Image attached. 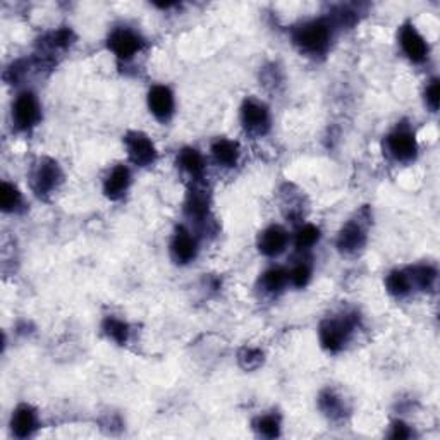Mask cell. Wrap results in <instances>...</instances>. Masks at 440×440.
Returning <instances> with one entry per match:
<instances>
[{
	"label": "cell",
	"instance_id": "obj_7",
	"mask_svg": "<svg viewBox=\"0 0 440 440\" xmlns=\"http://www.w3.org/2000/svg\"><path fill=\"white\" fill-rule=\"evenodd\" d=\"M387 148H389L392 157L397 158V160H411V158H415L418 150L415 135L406 131V129H397L387 138Z\"/></svg>",
	"mask_w": 440,
	"mask_h": 440
},
{
	"label": "cell",
	"instance_id": "obj_14",
	"mask_svg": "<svg viewBox=\"0 0 440 440\" xmlns=\"http://www.w3.org/2000/svg\"><path fill=\"white\" fill-rule=\"evenodd\" d=\"M365 243H367V234H365V227L360 222L358 224L356 222H349L337 238L339 250L344 251V253H354V251L361 250Z\"/></svg>",
	"mask_w": 440,
	"mask_h": 440
},
{
	"label": "cell",
	"instance_id": "obj_20",
	"mask_svg": "<svg viewBox=\"0 0 440 440\" xmlns=\"http://www.w3.org/2000/svg\"><path fill=\"white\" fill-rule=\"evenodd\" d=\"M435 279H437V272L430 265H418V267L411 270V275H409V280H413L423 291L432 289L435 284Z\"/></svg>",
	"mask_w": 440,
	"mask_h": 440
},
{
	"label": "cell",
	"instance_id": "obj_16",
	"mask_svg": "<svg viewBox=\"0 0 440 440\" xmlns=\"http://www.w3.org/2000/svg\"><path fill=\"white\" fill-rule=\"evenodd\" d=\"M212 153L220 165L234 167L239 158V146L231 139H217L212 145Z\"/></svg>",
	"mask_w": 440,
	"mask_h": 440
},
{
	"label": "cell",
	"instance_id": "obj_19",
	"mask_svg": "<svg viewBox=\"0 0 440 440\" xmlns=\"http://www.w3.org/2000/svg\"><path fill=\"white\" fill-rule=\"evenodd\" d=\"M103 331H105V334L117 344L128 342L129 327L126 321L119 320V318H114V317L107 318V320L103 321Z\"/></svg>",
	"mask_w": 440,
	"mask_h": 440
},
{
	"label": "cell",
	"instance_id": "obj_26",
	"mask_svg": "<svg viewBox=\"0 0 440 440\" xmlns=\"http://www.w3.org/2000/svg\"><path fill=\"white\" fill-rule=\"evenodd\" d=\"M239 365H241L243 370L246 372H251V370H257L264 363V353L260 349H251V347H245V349L239 351Z\"/></svg>",
	"mask_w": 440,
	"mask_h": 440
},
{
	"label": "cell",
	"instance_id": "obj_17",
	"mask_svg": "<svg viewBox=\"0 0 440 440\" xmlns=\"http://www.w3.org/2000/svg\"><path fill=\"white\" fill-rule=\"evenodd\" d=\"M177 164L181 165V169H184L188 174L199 179L205 172V160H203L202 153L195 148H184L181 150L179 157H177Z\"/></svg>",
	"mask_w": 440,
	"mask_h": 440
},
{
	"label": "cell",
	"instance_id": "obj_2",
	"mask_svg": "<svg viewBox=\"0 0 440 440\" xmlns=\"http://www.w3.org/2000/svg\"><path fill=\"white\" fill-rule=\"evenodd\" d=\"M351 328H353V321L349 318H341V320H328L321 321L320 325V342L331 353H337L341 351L344 342L347 341Z\"/></svg>",
	"mask_w": 440,
	"mask_h": 440
},
{
	"label": "cell",
	"instance_id": "obj_6",
	"mask_svg": "<svg viewBox=\"0 0 440 440\" xmlns=\"http://www.w3.org/2000/svg\"><path fill=\"white\" fill-rule=\"evenodd\" d=\"M109 49L119 59L128 61L143 49V40L131 29L119 28L109 36Z\"/></svg>",
	"mask_w": 440,
	"mask_h": 440
},
{
	"label": "cell",
	"instance_id": "obj_12",
	"mask_svg": "<svg viewBox=\"0 0 440 440\" xmlns=\"http://www.w3.org/2000/svg\"><path fill=\"white\" fill-rule=\"evenodd\" d=\"M171 253L177 264H188L196 257L195 238L184 227H179L176 231L171 245Z\"/></svg>",
	"mask_w": 440,
	"mask_h": 440
},
{
	"label": "cell",
	"instance_id": "obj_22",
	"mask_svg": "<svg viewBox=\"0 0 440 440\" xmlns=\"http://www.w3.org/2000/svg\"><path fill=\"white\" fill-rule=\"evenodd\" d=\"M21 205V193L16 186L9 183H2L0 186V206L3 212H13Z\"/></svg>",
	"mask_w": 440,
	"mask_h": 440
},
{
	"label": "cell",
	"instance_id": "obj_29",
	"mask_svg": "<svg viewBox=\"0 0 440 440\" xmlns=\"http://www.w3.org/2000/svg\"><path fill=\"white\" fill-rule=\"evenodd\" d=\"M291 282L296 287H305L306 284L310 282V277H312V268L308 267L306 264H299L298 267L293 268L291 272Z\"/></svg>",
	"mask_w": 440,
	"mask_h": 440
},
{
	"label": "cell",
	"instance_id": "obj_10",
	"mask_svg": "<svg viewBox=\"0 0 440 440\" xmlns=\"http://www.w3.org/2000/svg\"><path fill=\"white\" fill-rule=\"evenodd\" d=\"M148 107L158 121H169L174 112V97L167 86H153L148 93Z\"/></svg>",
	"mask_w": 440,
	"mask_h": 440
},
{
	"label": "cell",
	"instance_id": "obj_3",
	"mask_svg": "<svg viewBox=\"0 0 440 440\" xmlns=\"http://www.w3.org/2000/svg\"><path fill=\"white\" fill-rule=\"evenodd\" d=\"M126 148H128L129 158L132 164L139 165V167H146V165L153 164L157 158V150L151 139L148 138L145 132L131 131L126 135L124 138Z\"/></svg>",
	"mask_w": 440,
	"mask_h": 440
},
{
	"label": "cell",
	"instance_id": "obj_23",
	"mask_svg": "<svg viewBox=\"0 0 440 440\" xmlns=\"http://www.w3.org/2000/svg\"><path fill=\"white\" fill-rule=\"evenodd\" d=\"M320 239V229L315 227L312 224H306L296 232V239H294V245L298 250H308L312 248L315 243Z\"/></svg>",
	"mask_w": 440,
	"mask_h": 440
},
{
	"label": "cell",
	"instance_id": "obj_25",
	"mask_svg": "<svg viewBox=\"0 0 440 440\" xmlns=\"http://www.w3.org/2000/svg\"><path fill=\"white\" fill-rule=\"evenodd\" d=\"M255 427H257L258 434L264 435V437H267V439H275V437H279V434H280L279 418L273 415L258 418Z\"/></svg>",
	"mask_w": 440,
	"mask_h": 440
},
{
	"label": "cell",
	"instance_id": "obj_27",
	"mask_svg": "<svg viewBox=\"0 0 440 440\" xmlns=\"http://www.w3.org/2000/svg\"><path fill=\"white\" fill-rule=\"evenodd\" d=\"M318 406H320L321 411L325 413L327 416H341L342 415V402L341 399L335 397L332 392H324V394L320 395V399H318Z\"/></svg>",
	"mask_w": 440,
	"mask_h": 440
},
{
	"label": "cell",
	"instance_id": "obj_13",
	"mask_svg": "<svg viewBox=\"0 0 440 440\" xmlns=\"http://www.w3.org/2000/svg\"><path fill=\"white\" fill-rule=\"evenodd\" d=\"M129 183H131V174L124 165H117L112 172L107 176L103 183V193L109 199H121L128 191Z\"/></svg>",
	"mask_w": 440,
	"mask_h": 440
},
{
	"label": "cell",
	"instance_id": "obj_1",
	"mask_svg": "<svg viewBox=\"0 0 440 440\" xmlns=\"http://www.w3.org/2000/svg\"><path fill=\"white\" fill-rule=\"evenodd\" d=\"M293 40L299 49L308 54H324L331 43V26L321 20L310 21L294 29Z\"/></svg>",
	"mask_w": 440,
	"mask_h": 440
},
{
	"label": "cell",
	"instance_id": "obj_15",
	"mask_svg": "<svg viewBox=\"0 0 440 440\" xmlns=\"http://www.w3.org/2000/svg\"><path fill=\"white\" fill-rule=\"evenodd\" d=\"M10 427H13V434L16 435V437H29L36 428L35 409L28 404L17 406L16 411H14L13 415V420H10Z\"/></svg>",
	"mask_w": 440,
	"mask_h": 440
},
{
	"label": "cell",
	"instance_id": "obj_28",
	"mask_svg": "<svg viewBox=\"0 0 440 440\" xmlns=\"http://www.w3.org/2000/svg\"><path fill=\"white\" fill-rule=\"evenodd\" d=\"M73 38L74 35L69 28L57 29L49 36V47L50 49H66V47L71 45Z\"/></svg>",
	"mask_w": 440,
	"mask_h": 440
},
{
	"label": "cell",
	"instance_id": "obj_5",
	"mask_svg": "<svg viewBox=\"0 0 440 440\" xmlns=\"http://www.w3.org/2000/svg\"><path fill=\"white\" fill-rule=\"evenodd\" d=\"M61 177L62 174L57 162L50 160V158H43V160L36 165L35 172H33V190L36 191L38 196L49 195L50 191L57 186Z\"/></svg>",
	"mask_w": 440,
	"mask_h": 440
},
{
	"label": "cell",
	"instance_id": "obj_18",
	"mask_svg": "<svg viewBox=\"0 0 440 440\" xmlns=\"http://www.w3.org/2000/svg\"><path fill=\"white\" fill-rule=\"evenodd\" d=\"M186 213L191 219H203L208 213V195L202 190L190 191L186 199Z\"/></svg>",
	"mask_w": 440,
	"mask_h": 440
},
{
	"label": "cell",
	"instance_id": "obj_31",
	"mask_svg": "<svg viewBox=\"0 0 440 440\" xmlns=\"http://www.w3.org/2000/svg\"><path fill=\"white\" fill-rule=\"evenodd\" d=\"M411 435L409 428L406 427L402 421H395L392 423V432H390V439H408Z\"/></svg>",
	"mask_w": 440,
	"mask_h": 440
},
{
	"label": "cell",
	"instance_id": "obj_24",
	"mask_svg": "<svg viewBox=\"0 0 440 440\" xmlns=\"http://www.w3.org/2000/svg\"><path fill=\"white\" fill-rule=\"evenodd\" d=\"M287 273L282 268H270L264 273L261 277V286L265 287V291L268 293H277V291L282 289L286 286Z\"/></svg>",
	"mask_w": 440,
	"mask_h": 440
},
{
	"label": "cell",
	"instance_id": "obj_21",
	"mask_svg": "<svg viewBox=\"0 0 440 440\" xmlns=\"http://www.w3.org/2000/svg\"><path fill=\"white\" fill-rule=\"evenodd\" d=\"M386 286L389 289L390 294L394 296H404L409 293V287H411V280H409V275L406 272H401V270H394L387 275Z\"/></svg>",
	"mask_w": 440,
	"mask_h": 440
},
{
	"label": "cell",
	"instance_id": "obj_9",
	"mask_svg": "<svg viewBox=\"0 0 440 440\" xmlns=\"http://www.w3.org/2000/svg\"><path fill=\"white\" fill-rule=\"evenodd\" d=\"M241 121L245 128L255 135H264L268 129V110L261 103L246 100L241 109Z\"/></svg>",
	"mask_w": 440,
	"mask_h": 440
},
{
	"label": "cell",
	"instance_id": "obj_11",
	"mask_svg": "<svg viewBox=\"0 0 440 440\" xmlns=\"http://www.w3.org/2000/svg\"><path fill=\"white\" fill-rule=\"evenodd\" d=\"M287 245V232L279 225H272V227L265 229L258 238V250L264 253L265 257H277L286 250Z\"/></svg>",
	"mask_w": 440,
	"mask_h": 440
},
{
	"label": "cell",
	"instance_id": "obj_4",
	"mask_svg": "<svg viewBox=\"0 0 440 440\" xmlns=\"http://www.w3.org/2000/svg\"><path fill=\"white\" fill-rule=\"evenodd\" d=\"M40 119L38 100L29 91H24L16 98L13 105V121L20 131H28Z\"/></svg>",
	"mask_w": 440,
	"mask_h": 440
},
{
	"label": "cell",
	"instance_id": "obj_30",
	"mask_svg": "<svg viewBox=\"0 0 440 440\" xmlns=\"http://www.w3.org/2000/svg\"><path fill=\"white\" fill-rule=\"evenodd\" d=\"M425 100L430 105L432 110L439 109V102H440V83L439 79H434L430 84L427 86V91H425Z\"/></svg>",
	"mask_w": 440,
	"mask_h": 440
},
{
	"label": "cell",
	"instance_id": "obj_8",
	"mask_svg": "<svg viewBox=\"0 0 440 440\" xmlns=\"http://www.w3.org/2000/svg\"><path fill=\"white\" fill-rule=\"evenodd\" d=\"M399 40H401V47L404 54L411 59L413 62H423L427 59L428 47L423 36L416 31L413 24H404L399 33Z\"/></svg>",
	"mask_w": 440,
	"mask_h": 440
}]
</instances>
